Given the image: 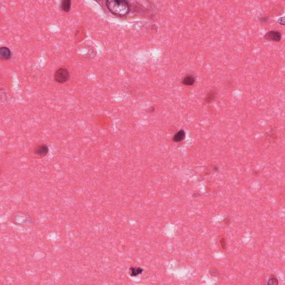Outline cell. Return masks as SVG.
Listing matches in <instances>:
<instances>
[{
	"label": "cell",
	"instance_id": "1",
	"mask_svg": "<svg viewBox=\"0 0 285 285\" xmlns=\"http://www.w3.org/2000/svg\"><path fill=\"white\" fill-rule=\"evenodd\" d=\"M105 5L112 14L120 17L128 15L130 9L129 2L125 0L106 1Z\"/></svg>",
	"mask_w": 285,
	"mask_h": 285
},
{
	"label": "cell",
	"instance_id": "2",
	"mask_svg": "<svg viewBox=\"0 0 285 285\" xmlns=\"http://www.w3.org/2000/svg\"><path fill=\"white\" fill-rule=\"evenodd\" d=\"M70 73L67 69L61 68L58 69L55 72V81L58 83H65L70 79Z\"/></svg>",
	"mask_w": 285,
	"mask_h": 285
},
{
	"label": "cell",
	"instance_id": "3",
	"mask_svg": "<svg viewBox=\"0 0 285 285\" xmlns=\"http://www.w3.org/2000/svg\"><path fill=\"white\" fill-rule=\"evenodd\" d=\"M264 38L267 41L277 42L281 40L282 34L278 31H269L265 34Z\"/></svg>",
	"mask_w": 285,
	"mask_h": 285
},
{
	"label": "cell",
	"instance_id": "4",
	"mask_svg": "<svg viewBox=\"0 0 285 285\" xmlns=\"http://www.w3.org/2000/svg\"><path fill=\"white\" fill-rule=\"evenodd\" d=\"M49 147L44 144H41L36 146L34 149V153L36 156L42 158L46 156L49 153Z\"/></svg>",
	"mask_w": 285,
	"mask_h": 285
},
{
	"label": "cell",
	"instance_id": "5",
	"mask_svg": "<svg viewBox=\"0 0 285 285\" xmlns=\"http://www.w3.org/2000/svg\"><path fill=\"white\" fill-rule=\"evenodd\" d=\"M12 56V52L9 48L6 46H1L0 48V58L4 60H7L11 59Z\"/></svg>",
	"mask_w": 285,
	"mask_h": 285
},
{
	"label": "cell",
	"instance_id": "6",
	"mask_svg": "<svg viewBox=\"0 0 285 285\" xmlns=\"http://www.w3.org/2000/svg\"><path fill=\"white\" fill-rule=\"evenodd\" d=\"M196 78L193 75L188 74L184 77L182 79V84L186 86H192L196 82Z\"/></svg>",
	"mask_w": 285,
	"mask_h": 285
},
{
	"label": "cell",
	"instance_id": "7",
	"mask_svg": "<svg viewBox=\"0 0 285 285\" xmlns=\"http://www.w3.org/2000/svg\"><path fill=\"white\" fill-rule=\"evenodd\" d=\"M71 1L70 0H64L61 1L60 8L65 12H68L71 10Z\"/></svg>",
	"mask_w": 285,
	"mask_h": 285
},
{
	"label": "cell",
	"instance_id": "8",
	"mask_svg": "<svg viewBox=\"0 0 285 285\" xmlns=\"http://www.w3.org/2000/svg\"><path fill=\"white\" fill-rule=\"evenodd\" d=\"M217 96V92L215 90H212L207 93L206 98L204 99V101L207 103H211L212 102L215 100Z\"/></svg>",
	"mask_w": 285,
	"mask_h": 285
},
{
	"label": "cell",
	"instance_id": "9",
	"mask_svg": "<svg viewBox=\"0 0 285 285\" xmlns=\"http://www.w3.org/2000/svg\"><path fill=\"white\" fill-rule=\"evenodd\" d=\"M185 136H186L185 132L183 130H180L174 135L173 137V140L176 142H180L184 140V139L185 138Z\"/></svg>",
	"mask_w": 285,
	"mask_h": 285
},
{
	"label": "cell",
	"instance_id": "10",
	"mask_svg": "<svg viewBox=\"0 0 285 285\" xmlns=\"http://www.w3.org/2000/svg\"><path fill=\"white\" fill-rule=\"evenodd\" d=\"M267 284L270 285H276L278 284V280L275 275H271L269 277Z\"/></svg>",
	"mask_w": 285,
	"mask_h": 285
},
{
	"label": "cell",
	"instance_id": "11",
	"mask_svg": "<svg viewBox=\"0 0 285 285\" xmlns=\"http://www.w3.org/2000/svg\"><path fill=\"white\" fill-rule=\"evenodd\" d=\"M210 274L213 277H217L219 275V272L217 269L214 268L210 270Z\"/></svg>",
	"mask_w": 285,
	"mask_h": 285
},
{
	"label": "cell",
	"instance_id": "12",
	"mask_svg": "<svg viewBox=\"0 0 285 285\" xmlns=\"http://www.w3.org/2000/svg\"><path fill=\"white\" fill-rule=\"evenodd\" d=\"M220 243H221L222 248L224 250H226V248H227V242H226V240L224 238H222L220 240Z\"/></svg>",
	"mask_w": 285,
	"mask_h": 285
},
{
	"label": "cell",
	"instance_id": "13",
	"mask_svg": "<svg viewBox=\"0 0 285 285\" xmlns=\"http://www.w3.org/2000/svg\"><path fill=\"white\" fill-rule=\"evenodd\" d=\"M269 17L267 16H263V17H260L259 20L261 23H266L269 21Z\"/></svg>",
	"mask_w": 285,
	"mask_h": 285
},
{
	"label": "cell",
	"instance_id": "14",
	"mask_svg": "<svg viewBox=\"0 0 285 285\" xmlns=\"http://www.w3.org/2000/svg\"><path fill=\"white\" fill-rule=\"evenodd\" d=\"M277 22L278 24L281 25H285V18L284 17H280L277 20Z\"/></svg>",
	"mask_w": 285,
	"mask_h": 285
},
{
	"label": "cell",
	"instance_id": "15",
	"mask_svg": "<svg viewBox=\"0 0 285 285\" xmlns=\"http://www.w3.org/2000/svg\"><path fill=\"white\" fill-rule=\"evenodd\" d=\"M223 222H224V224H226V225H230V223H231V220L229 217H226L223 220Z\"/></svg>",
	"mask_w": 285,
	"mask_h": 285
}]
</instances>
